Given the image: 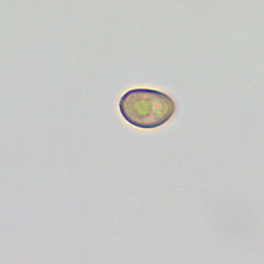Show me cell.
<instances>
[{"instance_id":"cell-1","label":"cell","mask_w":264,"mask_h":264,"mask_svg":"<svg viewBox=\"0 0 264 264\" xmlns=\"http://www.w3.org/2000/svg\"><path fill=\"white\" fill-rule=\"evenodd\" d=\"M122 117L142 129H155L168 123L176 113L173 98L154 89L136 88L125 92L118 101Z\"/></svg>"}]
</instances>
